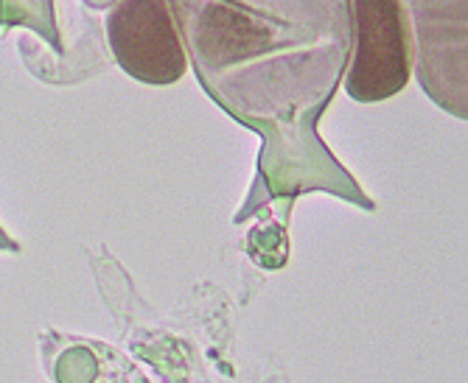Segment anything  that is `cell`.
Returning <instances> with one entry per match:
<instances>
[{
  "instance_id": "obj_1",
  "label": "cell",
  "mask_w": 468,
  "mask_h": 383,
  "mask_svg": "<svg viewBox=\"0 0 468 383\" xmlns=\"http://www.w3.org/2000/svg\"><path fill=\"white\" fill-rule=\"evenodd\" d=\"M356 54L348 93L356 101H385L410 78V39L401 0H354Z\"/></svg>"
},
{
  "instance_id": "obj_2",
  "label": "cell",
  "mask_w": 468,
  "mask_h": 383,
  "mask_svg": "<svg viewBox=\"0 0 468 383\" xmlns=\"http://www.w3.org/2000/svg\"><path fill=\"white\" fill-rule=\"evenodd\" d=\"M118 65L144 84H175L186 73V51L165 0H121L107 20Z\"/></svg>"
}]
</instances>
